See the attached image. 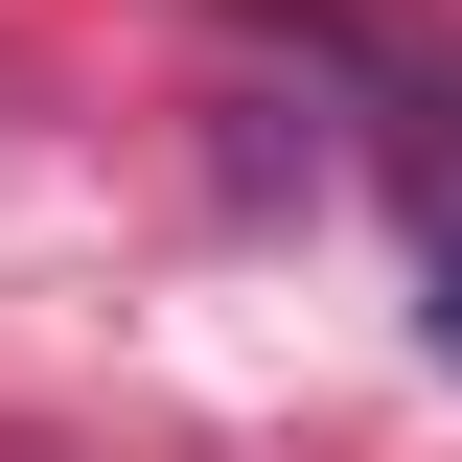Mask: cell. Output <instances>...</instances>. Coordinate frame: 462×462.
<instances>
[{
    "label": "cell",
    "instance_id": "1",
    "mask_svg": "<svg viewBox=\"0 0 462 462\" xmlns=\"http://www.w3.org/2000/svg\"><path fill=\"white\" fill-rule=\"evenodd\" d=\"M416 346H439V370H462V231H439V254H416Z\"/></svg>",
    "mask_w": 462,
    "mask_h": 462
}]
</instances>
